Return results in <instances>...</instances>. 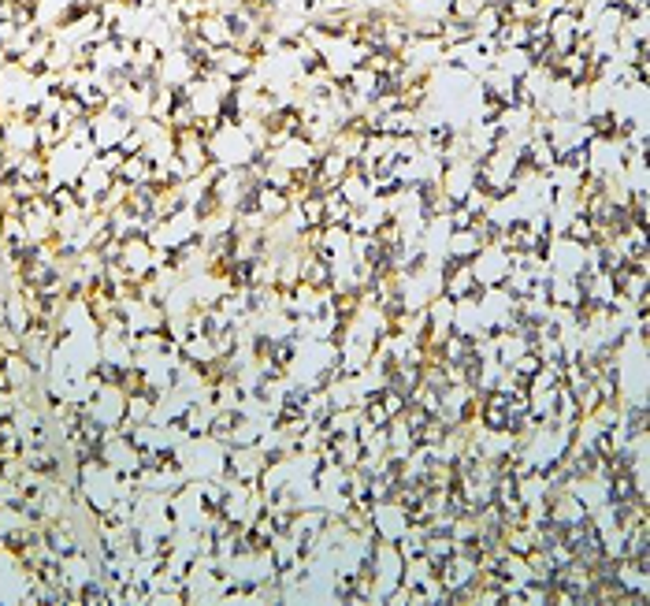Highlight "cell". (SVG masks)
Segmentation results:
<instances>
[{
	"mask_svg": "<svg viewBox=\"0 0 650 606\" xmlns=\"http://www.w3.org/2000/svg\"><path fill=\"white\" fill-rule=\"evenodd\" d=\"M8 64H12V60H8V56H4V49H0V71H4V68H8Z\"/></svg>",
	"mask_w": 650,
	"mask_h": 606,
	"instance_id": "2",
	"label": "cell"
},
{
	"mask_svg": "<svg viewBox=\"0 0 650 606\" xmlns=\"http://www.w3.org/2000/svg\"><path fill=\"white\" fill-rule=\"evenodd\" d=\"M19 4H34V0H19Z\"/></svg>",
	"mask_w": 650,
	"mask_h": 606,
	"instance_id": "3",
	"label": "cell"
},
{
	"mask_svg": "<svg viewBox=\"0 0 650 606\" xmlns=\"http://www.w3.org/2000/svg\"><path fill=\"white\" fill-rule=\"evenodd\" d=\"M149 172H153V164L145 160V153H131V157H123V164H119V179L123 182H131V186H138V182H145L149 179Z\"/></svg>",
	"mask_w": 650,
	"mask_h": 606,
	"instance_id": "1",
	"label": "cell"
}]
</instances>
